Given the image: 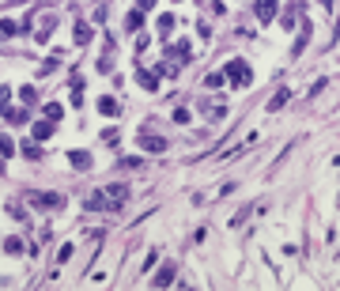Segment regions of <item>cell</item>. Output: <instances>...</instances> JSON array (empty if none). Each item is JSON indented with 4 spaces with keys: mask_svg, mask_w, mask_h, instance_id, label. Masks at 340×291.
<instances>
[{
    "mask_svg": "<svg viewBox=\"0 0 340 291\" xmlns=\"http://www.w3.org/2000/svg\"><path fill=\"white\" fill-rule=\"evenodd\" d=\"M125 201H128V189H125V185H106L102 193H91V197H87V208H98V212H117Z\"/></svg>",
    "mask_w": 340,
    "mask_h": 291,
    "instance_id": "1",
    "label": "cell"
},
{
    "mask_svg": "<svg viewBox=\"0 0 340 291\" xmlns=\"http://www.w3.org/2000/svg\"><path fill=\"white\" fill-rule=\"evenodd\" d=\"M287 95H291V91H276V98H268V110H280L287 102Z\"/></svg>",
    "mask_w": 340,
    "mask_h": 291,
    "instance_id": "15",
    "label": "cell"
},
{
    "mask_svg": "<svg viewBox=\"0 0 340 291\" xmlns=\"http://www.w3.org/2000/svg\"><path fill=\"white\" fill-rule=\"evenodd\" d=\"M4 249H8V253H23V242H19V238H8V242H4Z\"/></svg>",
    "mask_w": 340,
    "mask_h": 291,
    "instance_id": "19",
    "label": "cell"
},
{
    "mask_svg": "<svg viewBox=\"0 0 340 291\" xmlns=\"http://www.w3.org/2000/svg\"><path fill=\"white\" fill-rule=\"evenodd\" d=\"M136 83L144 87V91H159V72H148V68H140V72H136Z\"/></svg>",
    "mask_w": 340,
    "mask_h": 291,
    "instance_id": "5",
    "label": "cell"
},
{
    "mask_svg": "<svg viewBox=\"0 0 340 291\" xmlns=\"http://www.w3.org/2000/svg\"><path fill=\"white\" fill-rule=\"evenodd\" d=\"M76 42H80V45H87V42H91V27H87L84 19L76 23Z\"/></svg>",
    "mask_w": 340,
    "mask_h": 291,
    "instance_id": "11",
    "label": "cell"
},
{
    "mask_svg": "<svg viewBox=\"0 0 340 291\" xmlns=\"http://www.w3.org/2000/svg\"><path fill=\"white\" fill-rule=\"evenodd\" d=\"M174 272H178L174 265H163V269L155 272V280H151V284H155V288H170V284H174Z\"/></svg>",
    "mask_w": 340,
    "mask_h": 291,
    "instance_id": "7",
    "label": "cell"
},
{
    "mask_svg": "<svg viewBox=\"0 0 340 291\" xmlns=\"http://www.w3.org/2000/svg\"><path fill=\"white\" fill-rule=\"evenodd\" d=\"M31 205H42V208H61L64 197L61 193H31Z\"/></svg>",
    "mask_w": 340,
    "mask_h": 291,
    "instance_id": "4",
    "label": "cell"
},
{
    "mask_svg": "<svg viewBox=\"0 0 340 291\" xmlns=\"http://www.w3.org/2000/svg\"><path fill=\"white\" fill-rule=\"evenodd\" d=\"M0 155H11V140L8 136H0Z\"/></svg>",
    "mask_w": 340,
    "mask_h": 291,
    "instance_id": "22",
    "label": "cell"
},
{
    "mask_svg": "<svg viewBox=\"0 0 340 291\" xmlns=\"http://www.w3.org/2000/svg\"><path fill=\"white\" fill-rule=\"evenodd\" d=\"M45 136H53V121H49V118L34 125V140H45Z\"/></svg>",
    "mask_w": 340,
    "mask_h": 291,
    "instance_id": "9",
    "label": "cell"
},
{
    "mask_svg": "<svg viewBox=\"0 0 340 291\" xmlns=\"http://www.w3.org/2000/svg\"><path fill=\"white\" fill-rule=\"evenodd\" d=\"M117 110H121V106H117V98H98V114H106V118H114Z\"/></svg>",
    "mask_w": 340,
    "mask_h": 291,
    "instance_id": "10",
    "label": "cell"
},
{
    "mask_svg": "<svg viewBox=\"0 0 340 291\" xmlns=\"http://www.w3.org/2000/svg\"><path fill=\"white\" fill-rule=\"evenodd\" d=\"M19 95H23V102H27V106H31V102H38V91H34V87H31V83H27V87H23V91H19Z\"/></svg>",
    "mask_w": 340,
    "mask_h": 291,
    "instance_id": "16",
    "label": "cell"
},
{
    "mask_svg": "<svg viewBox=\"0 0 340 291\" xmlns=\"http://www.w3.org/2000/svg\"><path fill=\"white\" fill-rule=\"evenodd\" d=\"M61 114H64V106H61V102H45V118H49V121H57Z\"/></svg>",
    "mask_w": 340,
    "mask_h": 291,
    "instance_id": "14",
    "label": "cell"
},
{
    "mask_svg": "<svg viewBox=\"0 0 340 291\" xmlns=\"http://www.w3.org/2000/svg\"><path fill=\"white\" fill-rule=\"evenodd\" d=\"M174 121H178V125H185V121H189V110L178 106V110H174Z\"/></svg>",
    "mask_w": 340,
    "mask_h": 291,
    "instance_id": "21",
    "label": "cell"
},
{
    "mask_svg": "<svg viewBox=\"0 0 340 291\" xmlns=\"http://www.w3.org/2000/svg\"><path fill=\"white\" fill-rule=\"evenodd\" d=\"M23 155H27V159H42V148H38V140H23Z\"/></svg>",
    "mask_w": 340,
    "mask_h": 291,
    "instance_id": "12",
    "label": "cell"
},
{
    "mask_svg": "<svg viewBox=\"0 0 340 291\" xmlns=\"http://www.w3.org/2000/svg\"><path fill=\"white\" fill-rule=\"evenodd\" d=\"M174 23H178L174 15H159V31H174Z\"/></svg>",
    "mask_w": 340,
    "mask_h": 291,
    "instance_id": "20",
    "label": "cell"
},
{
    "mask_svg": "<svg viewBox=\"0 0 340 291\" xmlns=\"http://www.w3.org/2000/svg\"><path fill=\"white\" fill-rule=\"evenodd\" d=\"M227 80L234 87H250L254 83V68L246 65V61H227Z\"/></svg>",
    "mask_w": 340,
    "mask_h": 291,
    "instance_id": "2",
    "label": "cell"
},
{
    "mask_svg": "<svg viewBox=\"0 0 340 291\" xmlns=\"http://www.w3.org/2000/svg\"><path fill=\"white\" fill-rule=\"evenodd\" d=\"M140 23H144L140 11H128V15H125V27H128V31H140Z\"/></svg>",
    "mask_w": 340,
    "mask_h": 291,
    "instance_id": "13",
    "label": "cell"
},
{
    "mask_svg": "<svg viewBox=\"0 0 340 291\" xmlns=\"http://www.w3.org/2000/svg\"><path fill=\"white\" fill-rule=\"evenodd\" d=\"M11 34H15V23H11V19H0V38H11Z\"/></svg>",
    "mask_w": 340,
    "mask_h": 291,
    "instance_id": "17",
    "label": "cell"
},
{
    "mask_svg": "<svg viewBox=\"0 0 340 291\" xmlns=\"http://www.w3.org/2000/svg\"><path fill=\"white\" fill-rule=\"evenodd\" d=\"M204 83H208V87H219V83H223V72H208V76H204Z\"/></svg>",
    "mask_w": 340,
    "mask_h": 291,
    "instance_id": "18",
    "label": "cell"
},
{
    "mask_svg": "<svg viewBox=\"0 0 340 291\" xmlns=\"http://www.w3.org/2000/svg\"><path fill=\"white\" fill-rule=\"evenodd\" d=\"M140 148L144 151H167V140L163 136H151V132H140Z\"/></svg>",
    "mask_w": 340,
    "mask_h": 291,
    "instance_id": "6",
    "label": "cell"
},
{
    "mask_svg": "<svg viewBox=\"0 0 340 291\" xmlns=\"http://www.w3.org/2000/svg\"><path fill=\"white\" fill-rule=\"evenodd\" d=\"M68 163H72L76 170H87V166H91V155H87V151H80V148H76V151H68Z\"/></svg>",
    "mask_w": 340,
    "mask_h": 291,
    "instance_id": "8",
    "label": "cell"
},
{
    "mask_svg": "<svg viewBox=\"0 0 340 291\" xmlns=\"http://www.w3.org/2000/svg\"><path fill=\"white\" fill-rule=\"evenodd\" d=\"M280 11V0H257V19L261 23H272Z\"/></svg>",
    "mask_w": 340,
    "mask_h": 291,
    "instance_id": "3",
    "label": "cell"
}]
</instances>
